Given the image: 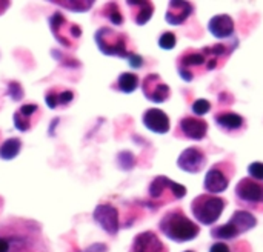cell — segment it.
<instances>
[{
    "label": "cell",
    "mask_w": 263,
    "mask_h": 252,
    "mask_svg": "<svg viewBox=\"0 0 263 252\" xmlns=\"http://www.w3.org/2000/svg\"><path fill=\"white\" fill-rule=\"evenodd\" d=\"M159 229L163 236H166L170 240H173L176 243L191 242L200 232L199 225L194 223L191 219H188L182 209L168 211L162 217V220L159 223Z\"/></svg>",
    "instance_id": "obj_1"
},
{
    "label": "cell",
    "mask_w": 263,
    "mask_h": 252,
    "mask_svg": "<svg viewBox=\"0 0 263 252\" xmlns=\"http://www.w3.org/2000/svg\"><path fill=\"white\" fill-rule=\"evenodd\" d=\"M148 206L151 209H159L171 202L180 200L186 196V188L180 183L173 182L168 177L159 176L149 183L148 189Z\"/></svg>",
    "instance_id": "obj_2"
},
{
    "label": "cell",
    "mask_w": 263,
    "mask_h": 252,
    "mask_svg": "<svg viewBox=\"0 0 263 252\" xmlns=\"http://www.w3.org/2000/svg\"><path fill=\"white\" fill-rule=\"evenodd\" d=\"M256 225H257V219L256 216H253V212L245 211V209H237L225 225H220L211 229V237L220 242L234 240L239 236L256 228Z\"/></svg>",
    "instance_id": "obj_3"
},
{
    "label": "cell",
    "mask_w": 263,
    "mask_h": 252,
    "mask_svg": "<svg viewBox=\"0 0 263 252\" xmlns=\"http://www.w3.org/2000/svg\"><path fill=\"white\" fill-rule=\"evenodd\" d=\"M225 206V199L214 194H200L191 202V212L197 223L211 226L220 219Z\"/></svg>",
    "instance_id": "obj_4"
},
{
    "label": "cell",
    "mask_w": 263,
    "mask_h": 252,
    "mask_svg": "<svg viewBox=\"0 0 263 252\" xmlns=\"http://www.w3.org/2000/svg\"><path fill=\"white\" fill-rule=\"evenodd\" d=\"M208 71V59L205 55L203 48L186 49L177 59V72L185 82H191Z\"/></svg>",
    "instance_id": "obj_5"
},
{
    "label": "cell",
    "mask_w": 263,
    "mask_h": 252,
    "mask_svg": "<svg viewBox=\"0 0 263 252\" xmlns=\"http://www.w3.org/2000/svg\"><path fill=\"white\" fill-rule=\"evenodd\" d=\"M96 43L99 49L106 55H117L128 59L133 52L128 48V37L112 28H100L96 32Z\"/></svg>",
    "instance_id": "obj_6"
},
{
    "label": "cell",
    "mask_w": 263,
    "mask_h": 252,
    "mask_svg": "<svg viewBox=\"0 0 263 252\" xmlns=\"http://www.w3.org/2000/svg\"><path fill=\"white\" fill-rule=\"evenodd\" d=\"M234 174H236V168L231 160L217 162L206 172L205 180H203V188L208 191V194L217 196L228 189Z\"/></svg>",
    "instance_id": "obj_7"
},
{
    "label": "cell",
    "mask_w": 263,
    "mask_h": 252,
    "mask_svg": "<svg viewBox=\"0 0 263 252\" xmlns=\"http://www.w3.org/2000/svg\"><path fill=\"white\" fill-rule=\"evenodd\" d=\"M234 194L237 205L263 214V182L245 177L237 183Z\"/></svg>",
    "instance_id": "obj_8"
},
{
    "label": "cell",
    "mask_w": 263,
    "mask_h": 252,
    "mask_svg": "<svg viewBox=\"0 0 263 252\" xmlns=\"http://www.w3.org/2000/svg\"><path fill=\"white\" fill-rule=\"evenodd\" d=\"M208 134V123L200 119V117H191L186 115L180 119L177 129H176V137L185 139V140H202Z\"/></svg>",
    "instance_id": "obj_9"
},
{
    "label": "cell",
    "mask_w": 263,
    "mask_h": 252,
    "mask_svg": "<svg viewBox=\"0 0 263 252\" xmlns=\"http://www.w3.org/2000/svg\"><path fill=\"white\" fill-rule=\"evenodd\" d=\"M49 25H51V31L55 35L57 42L62 43L63 46H71L72 42L71 38H79L82 31L77 25H71L66 22V18L60 14V12H54L52 17L49 18Z\"/></svg>",
    "instance_id": "obj_10"
},
{
    "label": "cell",
    "mask_w": 263,
    "mask_h": 252,
    "mask_svg": "<svg viewBox=\"0 0 263 252\" xmlns=\"http://www.w3.org/2000/svg\"><path fill=\"white\" fill-rule=\"evenodd\" d=\"M143 95L154 103H163L171 97L170 86L160 79L159 74H148L142 82Z\"/></svg>",
    "instance_id": "obj_11"
},
{
    "label": "cell",
    "mask_w": 263,
    "mask_h": 252,
    "mask_svg": "<svg viewBox=\"0 0 263 252\" xmlns=\"http://www.w3.org/2000/svg\"><path fill=\"white\" fill-rule=\"evenodd\" d=\"M206 165V154L199 146L186 148L177 159V166L188 174H199Z\"/></svg>",
    "instance_id": "obj_12"
},
{
    "label": "cell",
    "mask_w": 263,
    "mask_h": 252,
    "mask_svg": "<svg viewBox=\"0 0 263 252\" xmlns=\"http://www.w3.org/2000/svg\"><path fill=\"white\" fill-rule=\"evenodd\" d=\"M214 122L217 125V128L228 134V135H240L245 129H247V120L237 114V112H233V111H222V112H217L214 115Z\"/></svg>",
    "instance_id": "obj_13"
},
{
    "label": "cell",
    "mask_w": 263,
    "mask_h": 252,
    "mask_svg": "<svg viewBox=\"0 0 263 252\" xmlns=\"http://www.w3.org/2000/svg\"><path fill=\"white\" fill-rule=\"evenodd\" d=\"M94 220L109 234V236H116L119 232L120 228V222H119V211L109 205V203H102L96 208L94 211Z\"/></svg>",
    "instance_id": "obj_14"
},
{
    "label": "cell",
    "mask_w": 263,
    "mask_h": 252,
    "mask_svg": "<svg viewBox=\"0 0 263 252\" xmlns=\"http://www.w3.org/2000/svg\"><path fill=\"white\" fill-rule=\"evenodd\" d=\"M236 48H237V43L233 45V46L225 45V43H216V45L205 46L203 51H205V55L208 59V68H210V71L217 69V68H222L223 63L227 62V59L231 55V52Z\"/></svg>",
    "instance_id": "obj_15"
},
{
    "label": "cell",
    "mask_w": 263,
    "mask_h": 252,
    "mask_svg": "<svg viewBox=\"0 0 263 252\" xmlns=\"http://www.w3.org/2000/svg\"><path fill=\"white\" fill-rule=\"evenodd\" d=\"M129 252H168V248L162 243L156 232L146 231L134 239Z\"/></svg>",
    "instance_id": "obj_16"
},
{
    "label": "cell",
    "mask_w": 263,
    "mask_h": 252,
    "mask_svg": "<svg viewBox=\"0 0 263 252\" xmlns=\"http://www.w3.org/2000/svg\"><path fill=\"white\" fill-rule=\"evenodd\" d=\"M194 12V5L190 2H170L165 18L170 25H183Z\"/></svg>",
    "instance_id": "obj_17"
},
{
    "label": "cell",
    "mask_w": 263,
    "mask_h": 252,
    "mask_svg": "<svg viewBox=\"0 0 263 252\" xmlns=\"http://www.w3.org/2000/svg\"><path fill=\"white\" fill-rule=\"evenodd\" d=\"M210 32L220 40H230L234 35V20L228 14H217L208 23Z\"/></svg>",
    "instance_id": "obj_18"
},
{
    "label": "cell",
    "mask_w": 263,
    "mask_h": 252,
    "mask_svg": "<svg viewBox=\"0 0 263 252\" xmlns=\"http://www.w3.org/2000/svg\"><path fill=\"white\" fill-rule=\"evenodd\" d=\"M143 125L156 134H166L171 128L170 117L162 109H157V108H151L145 111Z\"/></svg>",
    "instance_id": "obj_19"
},
{
    "label": "cell",
    "mask_w": 263,
    "mask_h": 252,
    "mask_svg": "<svg viewBox=\"0 0 263 252\" xmlns=\"http://www.w3.org/2000/svg\"><path fill=\"white\" fill-rule=\"evenodd\" d=\"M128 6L133 11V20L139 26H143L153 17L154 5L151 2H133V0H129L128 2Z\"/></svg>",
    "instance_id": "obj_20"
},
{
    "label": "cell",
    "mask_w": 263,
    "mask_h": 252,
    "mask_svg": "<svg viewBox=\"0 0 263 252\" xmlns=\"http://www.w3.org/2000/svg\"><path fill=\"white\" fill-rule=\"evenodd\" d=\"M22 149V142L15 137L5 140L0 145V159L3 160H12L14 157H17V154Z\"/></svg>",
    "instance_id": "obj_21"
},
{
    "label": "cell",
    "mask_w": 263,
    "mask_h": 252,
    "mask_svg": "<svg viewBox=\"0 0 263 252\" xmlns=\"http://www.w3.org/2000/svg\"><path fill=\"white\" fill-rule=\"evenodd\" d=\"M139 86V77L133 72H122L117 79V89L122 92H133Z\"/></svg>",
    "instance_id": "obj_22"
},
{
    "label": "cell",
    "mask_w": 263,
    "mask_h": 252,
    "mask_svg": "<svg viewBox=\"0 0 263 252\" xmlns=\"http://www.w3.org/2000/svg\"><path fill=\"white\" fill-rule=\"evenodd\" d=\"M102 14L112 23V25H116V26H119V25H122L123 23V14H122V11H120V8H119V5L117 3H106L103 8H102Z\"/></svg>",
    "instance_id": "obj_23"
},
{
    "label": "cell",
    "mask_w": 263,
    "mask_h": 252,
    "mask_svg": "<svg viewBox=\"0 0 263 252\" xmlns=\"http://www.w3.org/2000/svg\"><path fill=\"white\" fill-rule=\"evenodd\" d=\"M69 11H77V12H83V11H88L91 6H92V2H54Z\"/></svg>",
    "instance_id": "obj_24"
},
{
    "label": "cell",
    "mask_w": 263,
    "mask_h": 252,
    "mask_svg": "<svg viewBox=\"0 0 263 252\" xmlns=\"http://www.w3.org/2000/svg\"><path fill=\"white\" fill-rule=\"evenodd\" d=\"M176 43H177L176 34L171 32V31L163 32V34L160 35V38H159V46H160L162 49H166V51L173 49V48L176 46Z\"/></svg>",
    "instance_id": "obj_25"
},
{
    "label": "cell",
    "mask_w": 263,
    "mask_h": 252,
    "mask_svg": "<svg viewBox=\"0 0 263 252\" xmlns=\"http://www.w3.org/2000/svg\"><path fill=\"white\" fill-rule=\"evenodd\" d=\"M193 112L197 115V117H200V115H205V114H208L210 111H211V103H210V100H206V99H197L194 103H193Z\"/></svg>",
    "instance_id": "obj_26"
},
{
    "label": "cell",
    "mask_w": 263,
    "mask_h": 252,
    "mask_svg": "<svg viewBox=\"0 0 263 252\" xmlns=\"http://www.w3.org/2000/svg\"><path fill=\"white\" fill-rule=\"evenodd\" d=\"M117 160H119V166H120L122 169H125V171L133 169V166L136 165V159H134V156H133L131 152H128V151L120 152V154H119V157H117Z\"/></svg>",
    "instance_id": "obj_27"
},
{
    "label": "cell",
    "mask_w": 263,
    "mask_h": 252,
    "mask_svg": "<svg viewBox=\"0 0 263 252\" xmlns=\"http://www.w3.org/2000/svg\"><path fill=\"white\" fill-rule=\"evenodd\" d=\"M248 174L250 179L256 180V182H263V163L262 162H253L248 166Z\"/></svg>",
    "instance_id": "obj_28"
},
{
    "label": "cell",
    "mask_w": 263,
    "mask_h": 252,
    "mask_svg": "<svg viewBox=\"0 0 263 252\" xmlns=\"http://www.w3.org/2000/svg\"><path fill=\"white\" fill-rule=\"evenodd\" d=\"M8 95L12 99V100H22V97H23V89H22V86H20V83H17V82H11L9 83V88H8Z\"/></svg>",
    "instance_id": "obj_29"
},
{
    "label": "cell",
    "mask_w": 263,
    "mask_h": 252,
    "mask_svg": "<svg viewBox=\"0 0 263 252\" xmlns=\"http://www.w3.org/2000/svg\"><path fill=\"white\" fill-rule=\"evenodd\" d=\"M14 123H15V128L18 131H28L31 128V120L23 117V115H20L18 112L14 114Z\"/></svg>",
    "instance_id": "obj_30"
},
{
    "label": "cell",
    "mask_w": 263,
    "mask_h": 252,
    "mask_svg": "<svg viewBox=\"0 0 263 252\" xmlns=\"http://www.w3.org/2000/svg\"><path fill=\"white\" fill-rule=\"evenodd\" d=\"M17 112H18L20 115L26 117V119H31L32 114L39 112V106H37V105H25V106H22Z\"/></svg>",
    "instance_id": "obj_31"
},
{
    "label": "cell",
    "mask_w": 263,
    "mask_h": 252,
    "mask_svg": "<svg viewBox=\"0 0 263 252\" xmlns=\"http://www.w3.org/2000/svg\"><path fill=\"white\" fill-rule=\"evenodd\" d=\"M46 105H48L51 109H54L55 106H59V94H57L55 91H49V92L46 94Z\"/></svg>",
    "instance_id": "obj_32"
},
{
    "label": "cell",
    "mask_w": 263,
    "mask_h": 252,
    "mask_svg": "<svg viewBox=\"0 0 263 252\" xmlns=\"http://www.w3.org/2000/svg\"><path fill=\"white\" fill-rule=\"evenodd\" d=\"M210 252H231V246L225 242H216L214 245H211Z\"/></svg>",
    "instance_id": "obj_33"
},
{
    "label": "cell",
    "mask_w": 263,
    "mask_h": 252,
    "mask_svg": "<svg viewBox=\"0 0 263 252\" xmlns=\"http://www.w3.org/2000/svg\"><path fill=\"white\" fill-rule=\"evenodd\" d=\"M74 99V94L71 91H62L59 94V105H68Z\"/></svg>",
    "instance_id": "obj_34"
},
{
    "label": "cell",
    "mask_w": 263,
    "mask_h": 252,
    "mask_svg": "<svg viewBox=\"0 0 263 252\" xmlns=\"http://www.w3.org/2000/svg\"><path fill=\"white\" fill-rule=\"evenodd\" d=\"M128 60H129V65L133 66V68H142L143 66V59L139 55V54H131L129 57H128Z\"/></svg>",
    "instance_id": "obj_35"
},
{
    "label": "cell",
    "mask_w": 263,
    "mask_h": 252,
    "mask_svg": "<svg viewBox=\"0 0 263 252\" xmlns=\"http://www.w3.org/2000/svg\"><path fill=\"white\" fill-rule=\"evenodd\" d=\"M0 252H11L8 236H0Z\"/></svg>",
    "instance_id": "obj_36"
},
{
    "label": "cell",
    "mask_w": 263,
    "mask_h": 252,
    "mask_svg": "<svg viewBox=\"0 0 263 252\" xmlns=\"http://www.w3.org/2000/svg\"><path fill=\"white\" fill-rule=\"evenodd\" d=\"M106 251H108V246H106V245H103V243H96V245L89 246V248H88L85 252H106Z\"/></svg>",
    "instance_id": "obj_37"
},
{
    "label": "cell",
    "mask_w": 263,
    "mask_h": 252,
    "mask_svg": "<svg viewBox=\"0 0 263 252\" xmlns=\"http://www.w3.org/2000/svg\"><path fill=\"white\" fill-rule=\"evenodd\" d=\"M8 6H9V3H8V2H3V3H0V14H2V12H3V11L8 8Z\"/></svg>",
    "instance_id": "obj_38"
},
{
    "label": "cell",
    "mask_w": 263,
    "mask_h": 252,
    "mask_svg": "<svg viewBox=\"0 0 263 252\" xmlns=\"http://www.w3.org/2000/svg\"><path fill=\"white\" fill-rule=\"evenodd\" d=\"M185 252H194V251H185Z\"/></svg>",
    "instance_id": "obj_39"
}]
</instances>
